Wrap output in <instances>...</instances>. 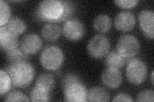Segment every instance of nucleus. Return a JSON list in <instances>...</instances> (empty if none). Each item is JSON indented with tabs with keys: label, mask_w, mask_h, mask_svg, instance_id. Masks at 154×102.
I'll return each instance as SVG.
<instances>
[{
	"label": "nucleus",
	"mask_w": 154,
	"mask_h": 102,
	"mask_svg": "<svg viewBox=\"0 0 154 102\" xmlns=\"http://www.w3.org/2000/svg\"><path fill=\"white\" fill-rule=\"evenodd\" d=\"M7 72L11 77L12 84L20 88L30 85L35 76L34 67L27 62L11 64L7 67Z\"/></svg>",
	"instance_id": "f257e3e1"
},
{
	"label": "nucleus",
	"mask_w": 154,
	"mask_h": 102,
	"mask_svg": "<svg viewBox=\"0 0 154 102\" xmlns=\"http://www.w3.org/2000/svg\"><path fill=\"white\" fill-rule=\"evenodd\" d=\"M64 13V3L59 0L42 1L40 2L35 11L37 18L43 21H62Z\"/></svg>",
	"instance_id": "f03ea898"
},
{
	"label": "nucleus",
	"mask_w": 154,
	"mask_h": 102,
	"mask_svg": "<svg viewBox=\"0 0 154 102\" xmlns=\"http://www.w3.org/2000/svg\"><path fill=\"white\" fill-rule=\"evenodd\" d=\"M64 56L60 48L54 45L46 47L40 55L42 66L48 70H56L63 64Z\"/></svg>",
	"instance_id": "7ed1b4c3"
},
{
	"label": "nucleus",
	"mask_w": 154,
	"mask_h": 102,
	"mask_svg": "<svg viewBox=\"0 0 154 102\" xmlns=\"http://www.w3.org/2000/svg\"><path fill=\"white\" fill-rule=\"evenodd\" d=\"M148 68L145 63L140 59L130 60L126 68V77L128 81L134 85H139L146 80Z\"/></svg>",
	"instance_id": "20e7f679"
},
{
	"label": "nucleus",
	"mask_w": 154,
	"mask_h": 102,
	"mask_svg": "<svg viewBox=\"0 0 154 102\" xmlns=\"http://www.w3.org/2000/svg\"><path fill=\"white\" fill-rule=\"evenodd\" d=\"M140 43L136 36L125 35L118 40L116 50L118 54L126 60L136 56L140 51Z\"/></svg>",
	"instance_id": "39448f33"
},
{
	"label": "nucleus",
	"mask_w": 154,
	"mask_h": 102,
	"mask_svg": "<svg viewBox=\"0 0 154 102\" xmlns=\"http://www.w3.org/2000/svg\"><path fill=\"white\" fill-rule=\"evenodd\" d=\"M87 48L91 57L94 59H100L109 52L110 43L105 36L96 35L89 40Z\"/></svg>",
	"instance_id": "423d86ee"
},
{
	"label": "nucleus",
	"mask_w": 154,
	"mask_h": 102,
	"mask_svg": "<svg viewBox=\"0 0 154 102\" xmlns=\"http://www.w3.org/2000/svg\"><path fill=\"white\" fill-rule=\"evenodd\" d=\"M64 36L68 40L75 42L80 40L85 32L84 24L79 19H72L67 20L62 27Z\"/></svg>",
	"instance_id": "0eeeda50"
},
{
	"label": "nucleus",
	"mask_w": 154,
	"mask_h": 102,
	"mask_svg": "<svg viewBox=\"0 0 154 102\" xmlns=\"http://www.w3.org/2000/svg\"><path fill=\"white\" fill-rule=\"evenodd\" d=\"M63 90L66 101L84 102L88 100V91L80 82L72 84Z\"/></svg>",
	"instance_id": "6e6552de"
},
{
	"label": "nucleus",
	"mask_w": 154,
	"mask_h": 102,
	"mask_svg": "<svg viewBox=\"0 0 154 102\" xmlns=\"http://www.w3.org/2000/svg\"><path fill=\"white\" fill-rule=\"evenodd\" d=\"M122 74L119 69L107 67L101 75L102 84L110 89H117L122 84Z\"/></svg>",
	"instance_id": "1a4fd4ad"
},
{
	"label": "nucleus",
	"mask_w": 154,
	"mask_h": 102,
	"mask_svg": "<svg viewBox=\"0 0 154 102\" xmlns=\"http://www.w3.org/2000/svg\"><path fill=\"white\" fill-rule=\"evenodd\" d=\"M139 26L144 35L150 39L154 37V12L150 10H143L138 16Z\"/></svg>",
	"instance_id": "9d476101"
},
{
	"label": "nucleus",
	"mask_w": 154,
	"mask_h": 102,
	"mask_svg": "<svg viewBox=\"0 0 154 102\" xmlns=\"http://www.w3.org/2000/svg\"><path fill=\"white\" fill-rule=\"evenodd\" d=\"M42 41L40 36L35 33H28L21 41V48L27 54H34L40 51Z\"/></svg>",
	"instance_id": "9b49d317"
},
{
	"label": "nucleus",
	"mask_w": 154,
	"mask_h": 102,
	"mask_svg": "<svg viewBox=\"0 0 154 102\" xmlns=\"http://www.w3.org/2000/svg\"><path fill=\"white\" fill-rule=\"evenodd\" d=\"M136 17L129 11L118 13L114 19V26L118 30L127 32L131 31L136 25Z\"/></svg>",
	"instance_id": "f8f14e48"
},
{
	"label": "nucleus",
	"mask_w": 154,
	"mask_h": 102,
	"mask_svg": "<svg viewBox=\"0 0 154 102\" xmlns=\"http://www.w3.org/2000/svg\"><path fill=\"white\" fill-rule=\"evenodd\" d=\"M18 45V38L8 30L5 26L0 28V47L7 52L16 49Z\"/></svg>",
	"instance_id": "ddd939ff"
},
{
	"label": "nucleus",
	"mask_w": 154,
	"mask_h": 102,
	"mask_svg": "<svg viewBox=\"0 0 154 102\" xmlns=\"http://www.w3.org/2000/svg\"><path fill=\"white\" fill-rule=\"evenodd\" d=\"M62 33L61 28L55 23H48L43 26L41 30L42 36L45 40L54 42L59 39Z\"/></svg>",
	"instance_id": "4468645a"
},
{
	"label": "nucleus",
	"mask_w": 154,
	"mask_h": 102,
	"mask_svg": "<svg viewBox=\"0 0 154 102\" xmlns=\"http://www.w3.org/2000/svg\"><path fill=\"white\" fill-rule=\"evenodd\" d=\"M112 21L110 16L106 13H100L96 16L93 20L94 30L100 33H107L112 27Z\"/></svg>",
	"instance_id": "2eb2a0df"
},
{
	"label": "nucleus",
	"mask_w": 154,
	"mask_h": 102,
	"mask_svg": "<svg viewBox=\"0 0 154 102\" xmlns=\"http://www.w3.org/2000/svg\"><path fill=\"white\" fill-rule=\"evenodd\" d=\"M109 100V93L103 87L99 86L91 87L88 92V101H108Z\"/></svg>",
	"instance_id": "dca6fc26"
},
{
	"label": "nucleus",
	"mask_w": 154,
	"mask_h": 102,
	"mask_svg": "<svg viewBox=\"0 0 154 102\" xmlns=\"http://www.w3.org/2000/svg\"><path fill=\"white\" fill-rule=\"evenodd\" d=\"M125 60H126L120 56L117 51H112L106 55L105 64L107 67L120 69L124 66Z\"/></svg>",
	"instance_id": "f3484780"
},
{
	"label": "nucleus",
	"mask_w": 154,
	"mask_h": 102,
	"mask_svg": "<svg viewBox=\"0 0 154 102\" xmlns=\"http://www.w3.org/2000/svg\"><path fill=\"white\" fill-rule=\"evenodd\" d=\"M8 30L16 35H21L26 29V24L23 19L19 17H14L10 19L7 24Z\"/></svg>",
	"instance_id": "a211bd4d"
},
{
	"label": "nucleus",
	"mask_w": 154,
	"mask_h": 102,
	"mask_svg": "<svg viewBox=\"0 0 154 102\" xmlns=\"http://www.w3.org/2000/svg\"><path fill=\"white\" fill-rule=\"evenodd\" d=\"M35 86L41 87L49 91H51L54 89L55 82L53 75L50 74H42L38 77L37 79Z\"/></svg>",
	"instance_id": "6ab92c4d"
},
{
	"label": "nucleus",
	"mask_w": 154,
	"mask_h": 102,
	"mask_svg": "<svg viewBox=\"0 0 154 102\" xmlns=\"http://www.w3.org/2000/svg\"><path fill=\"white\" fill-rule=\"evenodd\" d=\"M50 91L35 86L30 93V100L45 102L50 100Z\"/></svg>",
	"instance_id": "aec40b11"
},
{
	"label": "nucleus",
	"mask_w": 154,
	"mask_h": 102,
	"mask_svg": "<svg viewBox=\"0 0 154 102\" xmlns=\"http://www.w3.org/2000/svg\"><path fill=\"white\" fill-rule=\"evenodd\" d=\"M28 54L23 50H20L16 48L7 52V58L11 64H17L23 62H26L28 60Z\"/></svg>",
	"instance_id": "412c9836"
},
{
	"label": "nucleus",
	"mask_w": 154,
	"mask_h": 102,
	"mask_svg": "<svg viewBox=\"0 0 154 102\" xmlns=\"http://www.w3.org/2000/svg\"><path fill=\"white\" fill-rule=\"evenodd\" d=\"M12 80L8 73L2 70L0 71V95L3 96L11 88Z\"/></svg>",
	"instance_id": "4be33fe9"
},
{
	"label": "nucleus",
	"mask_w": 154,
	"mask_h": 102,
	"mask_svg": "<svg viewBox=\"0 0 154 102\" xmlns=\"http://www.w3.org/2000/svg\"><path fill=\"white\" fill-rule=\"evenodd\" d=\"M11 16V8L6 2L1 0L0 1V25L1 26H3L8 23Z\"/></svg>",
	"instance_id": "5701e85b"
},
{
	"label": "nucleus",
	"mask_w": 154,
	"mask_h": 102,
	"mask_svg": "<svg viewBox=\"0 0 154 102\" xmlns=\"http://www.w3.org/2000/svg\"><path fill=\"white\" fill-rule=\"evenodd\" d=\"M5 101H30V99L28 98L25 95L18 91H14L8 93L5 98Z\"/></svg>",
	"instance_id": "b1692460"
},
{
	"label": "nucleus",
	"mask_w": 154,
	"mask_h": 102,
	"mask_svg": "<svg viewBox=\"0 0 154 102\" xmlns=\"http://www.w3.org/2000/svg\"><path fill=\"white\" fill-rule=\"evenodd\" d=\"M154 92L153 90L145 89L139 93L137 96L136 101L139 102H153Z\"/></svg>",
	"instance_id": "393cba45"
},
{
	"label": "nucleus",
	"mask_w": 154,
	"mask_h": 102,
	"mask_svg": "<svg viewBox=\"0 0 154 102\" xmlns=\"http://www.w3.org/2000/svg\"><path fill=\"white\" fill-rule=\"evenodd\" d=\"M78 82H80V79L79 76H77L76 75L73 74H69L68 75H67L64 77V78L62 81V89H64L68 86Z\"/></svg>",
	"instance_id": "a878e982"
},
{
	"label": "nucleus",
	"mask_w": 154,
	"mask_h": 102,
	"mask_svg": "<svg viewBox=\"0 0 154 102\" xmlns=\"http://www.w3.org/2000/svg\"><path fill=\"white\" fill-rule=\"evenodd\" d=\"M114 3L119 8L129 9L136 6L138 3V1L137 0H116Z\"/></svg>",
	"instance_id": "bb28decb"
},
{
	"label": "nucleus",
	"mask_w": 154,
	"mask_h": 102,
	"mask_svg": "<svg viewBox=\"0 0 154 102\" xmlns=\"http://www.w3.org/2000/svg\"><path fill=\"white\" fill-rule=\"evenodd\" d=\"M112 101H128L132 102L133 100L132 97L125 93H120L114 96V98L112 99Z\"/></svg>",
	"instance_id": "cd10ccee"
},
{
	"label": "nucleus",
	"mask_w": 154,
	"mask_h": 102,
	"mask_svg": "<svg viewBox=\"0 0 154 102\" xmlns=\"http://www.w3.org/2000/svg\"><path fill=\"white\" fill-rule=\"evenodd\" d=\"M153 71H152L151 74V82L152 85H153Z\"/></svg>",
	"instance_id": "c85d7f7f"
}]
</instances>
